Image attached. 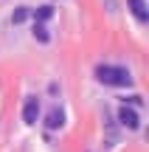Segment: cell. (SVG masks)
Here are the masks:
<instances>
[{"label": "cell", "mask_w": 149, "mask_h": 152, "mask_svg": "<svg viewBox=\"0 0 149 152\" xmlns=\"http://www.w3.org/2000/svg\"><path fill=\"white\" fill-rule=\"evenodd\" d=\"M96 79L101 85H110V87H127L132 82L127 68H118V65H99L96 68Z\"/></svg>", "instance_id": "obj_1"}, {"label": "cell", "mask_w": 149, "mask_h": 152, "mask_svg": "<svg viewBox=\"0 0 149 152\" xmlns=\"http://www.w3.org/2000/svg\"><path fill=\"white\" fill-rule=\"evenodd\" d=\"M39 118V99L37 96H28L25 104H23V121H25L28 127H34Z\"/></svg>", "instance_id": "obj_2"}, {"label": "cell", "mask_w": 149, "mask_h": 152, "mask_svg": "<svg viewBox=\"0 0 149 152\" xmlns=\"http://www.w3.org/2000/svg\"><path fill=\"white\" fill-rule=\"evenodd\" d=\"M118 121H121V127H127V130H138L141 127V115L135 113L132 107H127V104L118 110Z\"/></svg>", "instance_id": "obj_3"}, {"label": "cell", "mask_w": 149, "mask_h": 152, "mask_svg": "<svg viewBox=\"0 0 149 152\" xmlns=\"http://www.w3.org/2000/svg\"><path fill=\"white\" fill-rule=\"evenodd\" d=\"M62 124H65V113H62L59 107H51L48 115H45V127H48V130H59Z\"/></svg>", "instance_id": "obj_4"}, {"label": "cell", "mask_w": 149, "mask_h": 152, "mask_svg": "<svg viewBox=\"0 0 149 152\" xmlns=\"http://www.w3.org/2000/svg\"><path fill=\"white\" fill-rule=\"evenodd\" d=\"M127 6H129V11H132V14L138 17L141 23H146V20H149V9H146V0H127Z\"/></svg>", "instance_id": "obj_5"}, {"label": "cell", "mask_w": 149, "mask_h": 152, "mask_svg": "<svg viewBox=\"0 0 149 152\" xmlns=\"http://www.w3.org/2000/svg\"><path fill=\"white\" fill-rule=\"evenodd\" d=\"M28 17H31V9H28V6H17V9L11 11V23H14V26H20V23H25Z\"/></svg>", "instance_id": "obj_6"}, {"label": "cell", "mask_w": 149, "mask_h": 152, "mask_svg": "<svg viewBox=\"0 0 149 152\" xmlns=\"http://www.w3.org/2000/svg\"><path fill=\"white\" fill-rule=\"evenodd\" d=\"M54 17V6H39L37 11H34V20L37 23H45V20H51Z\"/></svg>", "instance_id": "obj_7"}, {"label": "cell", "mask_w": 149, "mask_h": 152, "mask_svg": "<svg viewBox=\"0 0 149 152\" xmlns=\"http://www.w3.org/2000/svg\"><path fill=\"white\" fill-rule=\"evenodd\" d=\"M34 39H39V42H48V39H51L48 28H45L42 23H34Z\"/></svg>", "instance_id": "obj_8"}]
</instances>
